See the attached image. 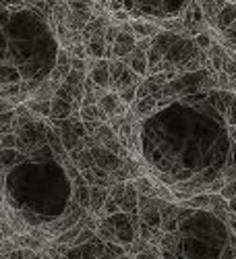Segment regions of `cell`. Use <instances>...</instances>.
I'll return each mask as SVG.
<instances>
[{"instance_id":"24","label":"cell","mask_w":236,"mask_h":259,"mask_svg":"<svg viewBox=\"0 0 236 259\" xmlns=\"http://www.w3.org/2000/svg\"><path fill=\"white\" fill-rule=\"evenodd\" d=\"M15 120H17V112L15 110L0 114V135L15 133Z\"/></svg>"},{"instance_id":"29","label":"cell","mask_w":236,"mask_h":259,"mask_svg":"<svg viewBox=\"0 0 236 259\" xmlns=\"http://www.w3.org/2000/svg\"><path fill=\"white\" fill-rule=\"evenodd\" d=\"M216 90L220 92H230V77L226 73H216Z\"/></svg>"},{"instance_id":"1","label":"cell","mask_w":236,"mask_h":259,"mask_svg":"<svg viewBox=\"0 0 236 259\" xmlns=\"http://www.w3.org/2000/svg\"><path fill=\"white\" fill-rule=\"evenodd\" d=\"M213 92L176 100L141 120V160L176 203L207 193L224 175L234 147Z\"/></svg>"},{"instance_id":"12","label":"cell","mask_w":236,"mask_h":259,"mask_svg":"<svg viewBox=\"0 0 236 259\" xmlns=\"http://www.w3.org/2000/svg\"><path fill=\"white\" fill-rule=\"evenodd\" d=\"M89 152H91V158H93V166L102 168L104 172H108V175H116L118 168L124 164V160H120L118 156L108 152V149H106L104 145H100V143H93L89 147Z\"/></svg>"},{"instance_id":"6","label":"cell","mask_w":236,"mask_h":259,"mask_svg":"<svg viewBox=\"0 0 236 259\" xmlns=\"http://www.w3.org/2000/svg\"><path fill=\"white\" fill-rule=\"evenodd\" d=\"M213 90H216V73H211L209 69L176 75L170 83H166V88L162 90V94L158 98V110L170 106L176 100H184V98L199 96V94L213 92Z\"/></svg>"},{"instance_id":"32","label":"cell","mask_w":236,"mask_h":259,"mask_svg":"<svg viewBox=\"0 0 236 259\" xmlns=\"http://www.w3.org/2000/svg\"><path fill=\"white\" fill-rule=\"evenodd\" d=\"M15 104L11 102V100H0V114H5V112H11V110H15Z\"/></svg>"},{"instance_id":"18","label":"cell","mask_w":236,"mask_h":259,"mask_svg":"<svg viewBox=\"0 0 236 259\" xmlns=\"http://www.w3.org/2000/svg\"><path fill=\"white\" fill-rule=\"evenodd\" d=\"M106 199H108V189L106 187H89V213H93L96 218L100 215Z\"/></svg>"},{"instance_id":"3","label":"cell","mask_w":236,"mask_h":259,"mask_svg":"<svg viewBox=\"0 0 236 259\" xmlns=\"http://www.w3.org/2000/svg\"><path fill=\"white\" fill-rule=\"evenodd\" d=\"M71 203L73 183L56 158H25L5 175V205L27 222V234L44 243Z\"/></svg>"},{"instance_id":"21","label":"cell","mask_w":236,"mask_h":259,"mask_svg":"<svg viewBox=\"0 0 236 259\" xmlns=\"http://www.w3.org/2000/svg\"><path fill=\"white\" fill-rule=\"evenodd\" d=\"M106 33V31H104ZM104 33H98L93 37H89L85 41V52L89 58H106V41H104Z\"/></svg>"},{"instance_id":"27","label":"cell","mask_w":236,"mask_h":259,"mask_svg":"<svg viewBox=\"0 0 236 259\" xmlns=\"http://www.w3.org/2000/svg\"><path fill=\"white\" fill-rule=\"evenodd\" d=\"M193 41H195V46L201 50V52H207L209 50V46H211V35H209V31H205V33H199L197 37H193Z\"/></svg>"},{"instance_id":"10","label":"cell","mask_w":236,"mask_h":259,"mask_svg":"<svg viewBox=\"0 0 236 259\" xmlns=\"http://www.w3.org/2000/svg\"><path fill=\"white\" fill-rule=\"evenodd\" d=\"M149 44H152V39H137L135 50L128 54L126 58H122V62L126 64V67L131 69L135 75H139L141 79H145L149 75V71H147V50H149Z\"/></svg>"},{"instance_id":"15","label":"cell","mask_w":236,"mask_h":259,"mask_svg":"<svg viewBox=\"0 0 236 259\" xmlns=\"http://www.w3.org/2000/svg\"><path fill=\"white\" fill-rule=\"evenodd\" d=\"M205 54H207V60H209V71L211 73H220L222 67H224V60L228 58V50L222 44H218L216 39H213L209 50Z\"/></svg>"},{"instance_id":"33","label":"cell","mask_w":236,"mask_h":259,"mask_svg":"<svg viewBox=\"0 0 236 259\" xmlns=\"http://www.w3.org/2000/svg\"><path fill=\"white\" fill-rule=\"evenodd\" d=\"M228 211H230V213H234V215H236V197H234V199H230V201H228Z\"/></svg>"},{"instance_id":"28","label":"cell","mask_w":236,"mask_h":259,"mask_svg":"<svg viewBox=\"0 0 236 259\" xmlns=\"http://www.w3.org/2000/svg\"><path fill=\"white\" fill-rule=\"evenodd\" d=\"M133 259H162V255H160V249H158V247L149 245L145 251H141V253L133 255Z\"/></svg>"},{"instance_id":"19","label":"cell","mask_w":236,"mask_h":259,"mask_svg":"<svg viewBox=\"0 0 236 259\" xmlns=\"http://www.w3.org/2000/svg\"><path fill=\"white\" fill-rule=\"evenodd\" d=\"M27 156L23 154V152H19V149H0V170L7 172L13 168V166H17V164H21Z\"/></svg>"},{"instance_id":"9","label":"cell","mask_w":236,"mask_h":259,"mask_svg":"<svg viewBox=\"0 0 236 259\" xmlns=\"http://www.w3.org/2000/svg\"><path fill=\"white\" fill-rule=\"evenodd\" d=\"M141 81L143 79L135 75L122 60H116V58L110 60V92L118 94L120 90H126V88H139Z\"/></svg>"},{"instance_id":"16","label":"cell","mask_w":236,"mask_h":259,"mask_svg":"<svg viewBox=\"0 0 236 259\" xmlns=\"http://www.w3.org/2000/svg\"><path fill=\"white\" fill-rule=\"evenodd\" d=\"M234 23H236V5L226 3V5L222 7V11L218 13V17H216V23H213V31L222 33L224 29L232 27Z\"/></svg>"},{"instance_id":"20","label":"cell","mask_w":236,"mask_h":259,"mask_svg":"<svg viewBox=\"0 0 236 259\" xmlns=\"http://www.w3.org/2000/svg\"><path fill=\"white\" fill-rule=\"evenodd\" d=\"M69 158H71V162L77 166V170H79V172L93 168L91 152H89V147H85V145H83V147H79V149H75V152H71V154H69Z\"/></svg>"},{"instance_id":"35","label":"cell","mask_w":236,"mask_h":259,"mask_svg":"<svg viewBox=\"0 0 236 259\" xmlns=\"http://www.w3.org/2000/svg\"><path fill=\"white\" fill-rule=\"evenodd\" d=\"M230 92H232V94H236V77H234V79H230Z\"/></svg>"},{"instance_id":"37","label":"cell","mask_w":236,"mask_h":259,"mask_svg":"<svg viewBox=\"0 0 236 259\" xmlns=\"http://www.w3.org/2000/svg\"><path fill=\"white\" fill-rule=\"evenodd\" d=\"M234 239H236V230H234Z\"/></svg>"},{"instance_id":"5","label":"cell","mask_w":236,"mask_h":259,"mask_svg":"<svg viewBox=\"0 0 236 259\" xmlns=\"http://www.w3.org/2000/svg\"><path fill=\"white\" fill-rule=\"evenodd\" d=\"M201 69H209L207 54L201 52L191 37L160 31L147 50V71L156 73H195Z\"/></svg>"},{"instance_id":"22","label":"cell","mask_w":236,"mask_h":259,"mask_svg":"<svg viewBox=\"0 0 236 259\" xmlns=\"http://www.w3.org/2000/svg\"><path fill=\"white\" fill-rule=\"evenodd\" d=\"M79 118L83 122H108V116L102 112V108L96 104V106H83L79 110Z\"/></svg>"},{"instance_id":"36","label":"cell","mask_w":236,"mask_h":259,"mask_svg":"<svg viewBox=\"0 0 236 259\" xmlns=\"http://www.w3.org/2000/svg\"><path fill=\"white\" fill-rule=\"evenodd\" d=\"M102 259H128V255H122V257H102Z\"/></svg>"},{"instance_id":"13","label":"cell","mask_w":236,"mask_h":259,"mask_svg":"<svg viewBox=\"0 0 236 259\" xmlns=\"http://www.w3.org/2000/svg\"><path fill=\"white\" fill-rule=\"evenodd\" d=\"M98 106L102 108V112L108 116V120H110V118H116V116H124V114L128 112V106L122 104V100H120L118 94H114V92H106V94L100 98Z\"/></svg>"},{"instance_id":"34","label":"cell","mask_w":236,"mask_h":259,"mask_svg":"<svg viewBox=\"0 0 236 259\" xmlns=\"http://www.w3.org/2000/svg\"><path fill=\"white\" fill-rule=\"evenodd\" d=\"M228 135H230V139H232V143L236 145V126H230V128H228Z\"/></svg>"},{"instance_id":"26","label":"cell","mask_w":236,"mask_h":259,"mask_svg":"<svg viewBox=\"0 0 236 259\" xmlns=\"http://www.w3.org/2000/svg\"><path fill=\"white\" fill-rule=\"evenodd\" d=\"M118 98L122 100V104H126L128 108H131L137 100V88H126V90H120L118 92Z\"/></svg>"},{"instance_id":"31","label":"cell","mask_w":236,"mask_h":259,"mask_svg":"<svg viewBox=\"0 0 236 259\" xmlns=\"http://www.w3.org/2000/svg\"><path fill=\"white\" fill-rule=\"evenodd\" d=\"M222 73H226L230 79H234L236 77V60H232L230 56L224 60V67H222Z\"/></svg>"},{"instance_id":"11","label":"cell","mask_w":236,"mask_h":259,"mask_svg":"<svg viewBox=\"0 0 236 259\" xmlns=\"http://www.w3.org/2000/svg\"><path fill=\"white\" fill-rule=\"evenodd\" d=\"M87 77L96 88L110 92V60L106 58H89L87 60Z\"/></svg>"},{"instance_id":"23","label":"cell","mask_w":236,"mask_h":259,"mask_svg":"<svg viewBox=\"0 0 236 259\" xmlns=\"http://www.w3.org/2000/svg\"><path fill=\"white\" fill-rule=\"evenodd\" d=\"M27 110L41 120H50V102H35V100H27L25 102Z\"/></svg>"},{"instance_id":"17","label":"cell","mask_w":236,"mask_h":259,"mask_svg":"<svg viewBox=\"0 0 236 259\" xmlns=\"http://www.w3.org/2000/svg\"><path fill=\"white\" fill-rule=\"evenodd\" d=\"M131 25V33L137 39H154L162 29L156 23H149V21H128Z\"/></svg>"},{"instance_id":"25","label":"cell","mask_w":236,"mask_h":259,"mask_svg":"<svg viewBox=\"0 0 236 259\" xmlns=\"http://www.w3.org/2000/svg\"><path fill=\"white\" fill-rule=\"evenodd\" d=\"M224 120L230 126H236V94H232V100H230V106H228V110L224 114Z\"/></svg>"},{"instance_id":"30","label":"cell","mask_w":236,"mask_h":259,"mask_svg":"<svg viewBox=\"0 0 236 259\" xmlns=\"http://www.w3.org/2000/svg\"><path fill=\"white\" fill-rule=\"evenodd\" d=\"M220 195H222L226 201H230V199H234V197H236V179L224 185V189L220 191Z\"/></svg>"},{"instance_id":"7","label":"cell","mask_w":236,"mask_h":259,"mask_svg":"<svg viewBox=\"0 0 236 259\" xmlns=\"http://www.w3.org/2000/svg\"><path fill=\"white\" fill-rule=\"evenodd\" d=\"M96 236L104 243H116L126 249L139 236V230L126 213L118 211L114 215H106V218L100 220L96 228Z\"/></svg>"},{"instance_id":"8","label":"cell","mask_w":236,"mask_h":259,"mask_svg":"<svg viewBox=\"0 0 236 259\" xmlns=\"http://www.w3.org/2000/svg\"><path fill=\"white\" fill-rule=\"evenodd\" d=\"M139 239L158 247L162 241L160 199L139 195Z\"/></svg>"},{"instance_id":"14","label":"cell","mask_w":236,"mask_h":259,"mask_svg":"<svg viewBox=\"0 0 236 259\" xmlns=\"http://www.w3.org/2000/svg\"><path fill=\"white\" fill-rule=\"evenodd\" d=\"M135 46H137V37H135L133 33L120 31L118 37H116V41L112 44V56H114L116 60H122V58H126L128 54L135 50Z\"/></svg>"},{"instance_id":"4","label":"cell","mask_w":236,"mask_h":259,"mask_svg":"<svg viewBox=\"0 0 236 259\" xmlns=\"http://www.w3.org/2000/svg\"><path fill=\"white\" fill-rule=\"evenodd\" d=\"M162 259H236V239L216 213L160 199Z\"/></svg>"},{"instance_id":"2","label":"cell","mask_w":236,"mask_h":259,"mask_svg":"<svg viewBox=\"0 0 236 259\" xmlns=\"http://www.w3.org/2000/svg\"><path fill=\"white\" fill-rule=\"evenodd\" d=\"M58 50L48 19L31 3H0V100H31L54 71Z\"/></svg>"}]
</instances>
